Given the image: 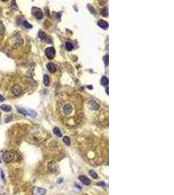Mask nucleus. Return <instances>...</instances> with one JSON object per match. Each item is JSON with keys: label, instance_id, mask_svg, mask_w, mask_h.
Returning <instances> with one entry per match:
<instances>
[{"label": "nucleus", "instance_id": "1", "mask_svg": "<svg viewBox=\"0 0 174 195\" xmlns=\"http://www.w3.org/2000/svg\"><path fill=\"white\" fill-rule=\"evenodd\" d=\"M14 157H15V154L11 151H6L3 153V156H2L3 161L7 163L11 162L14 159Z\"/></svg>", "mask_w": 174, "mask_h": 195}, {"label": "nucleus", "instance_id": "2", "mask_svg": "<svg viewBox=\"0 0 174 195\" xmlns=\"http://www.w3.org/2000/svg\"><path fill=\"white\" fill-rule=\"evenodd\" d=\"M31 12H32V14H33L36 19L41 20L43 18V13L40 8H37V7H33Z\"/></svg>", "mask_w": 174, "mask_h": 195}, {"label": "nucleus", "instance_id": "3", "mask_svg": "<svg viewBox=\"0 0 174 195\" xmlns=\"http://www.w3.org/2000/svg\"><path fill=\"white\" fill-rule=\"evenodd\" d=\"M12 93L15 96H19L21 94V92H22V89L18 84H15L11 88Z\"/></svg>", "mask_w": 174, "mask_h": 195}, {"label": "nucleus", "instance_id": "4", "mask_svg": "<svg viewBox=\"0 0 174 195\" xmlns=\"http://www.w3.org/2000/svg\"><path fill=\"white\" fill-rule=\"evenodd\" d=\"M45 53H46V55L50 59H52L54 57L55 54H56V51L54 50V48L53 47H49L48 48L46 49L45 50Z\"/></svg>", "mask_w": 174, "mask_h": 195}, {"label": "nucleus", "instance_id": "5", "mask_svg": "<svg viewBox=\"0 0 174 195\" xmlns=\"http://www.w3.org/2000/svg\"><path fill=\"white\" fill-rule=\"evenodd\" d=\"M48 170L52 173H56L58 172V166L55 161H50L48 163Z\"/></svg>", "mask_w": 174, "mask_h": 195}, {"label": "nucleus", "instance_id": "6", "mask_svg": "<svg viewBox=\"0 0 174 195\" xmlns=\"http://www.w3.org/2000/svg\"><path fill=\"white\" fill-rule=\"evenodd\" d=\"M46 193V190L40 187H35L33 189V195H44Z\"/></svg>", "mask_w": 174, "mask_h": 195}, {"label": "nucleus", "instance_id": "7", "mask_svg": "<svg viewBox=\"0 0 174 195\" xmlns=\"http://www.w3.org/2000/svg\"><path fill=\"white\" fill-rule=\"evenodd\" d=\"M73 111V107L70 103H66L63 107V112L65 114H70Z\"/></svg>", "mask_w": 174, "mask_h": 195}, {"label": "nucleus", "instance_id": "8", "mask_svg": "<svg viewBox=\"0 0 174 195\" xmlns=\"http://www.w3.org/2000/svg\"><path fill=\"white\" fill-rule=\"evenodd\" d=\"M79 178L80 179V181L83 183L85 185H89L90 183H91V181L90 179L87 176H80L79 177Z\"/></svg>", "mask_w": 174, "mask_h": 195}, {"label": "nucleus", "instance_id": "9", "mask_svg": "<svg viewBox=\"0 0 174 195\" xmlns=\"http://www.w3.org/2000/svg\"><path fill=\"white\" fill-rule=\"evenodd\" d=\"M98 25L100 27L104 29H106V28H108V24L106 22H105L104 20H99L98 22Z\"/></svg>", "mask_w": 174, "mask_h": 195}, {"label": "nucleus", "instance_id": "10", "mask_svg": "<svg viewBox=\"0 0 174 195\" xmlns=\"http://www.w3.org/2000/svg\"><path fill=\"white\" fill-rule=\"evenodd\" d=\"M47 68L50 70V72H54L56 70V65L53 64V63H52V62H49L47 64Z\"/></svg>", "mask_w": 174, "mask_h": 195}, {"label": "nucleus", "instance_id": "11", "mask_svg": "<svg viewBox=\"0 0 174 195\" xmlns=\"http://www.w3.org/2000/svg\"><path fill=\"white\" fill-rule=\"evenodd\" d=\"M89 103L90 108L91 109H93V110H97V109H98L99 105H98L97 103H96L95 101H91Z\"/></svg>", "mask_w": 174, "mask_h": 195}, {"label": "nucleus", "instance_id": "12", "mask_svg": "<svg viewBox=\"0 0 174 195\" xmlns=\"http://www.w3.org/2000/svg\"><path fill=\"white\" fill-rule=\"evenodd\" d=\"M1 109L5 112H8V111H11L12 108H11V107L10 105H5V104H3V105H2L1 106Z\"/></svg>", "mask_w": 174, "mask_h": 195}, {"label": "nucleus", "instance_id": "13", "mask_svg": "<svg viewBox=\"0 0 174 195\" xmlns=\"http://www.w3.org/2000/svg\"><path fill=\"white\" fill-rule=\"evenodd\" d=\"M53 131V133L55 134L56 135H57V136L61 137V136H62V133H61V130H60L58 128H57V127L54 128Z\"/></svg>", "mask_w": 174, "mask_h": 195}, {"label": "nucleus", "instance_id": "14", "mask_svg": "<svg viewBox=\"0 0 174 195\" xmlns=\"http://www.w3.org/2000/svg\"><path fill=\"white\" fill-rule=\"evenodd\" d=\"M44 84L46 86H48L50 85V78L48 75H44Z\"/></svg>", "mask_w": 174, "mask_h": 195}, {"label": "nucleus", "instance_id": "15", "mask_svg": "<svg viewBox=\"0 0 174 195\" xmlns=\"http://www.w3.org/2000/svg\"><path fill=\"white\" fill-rule=\"evenodd\" d=\"M17 110L20 113L24 114V116L28 115V111H26V109H24V108H21V107H17Z\"/></svg>", "mask_w": 174, "mask_h": 195}, {"label": "nucleus", "instance_id": "16", "mask_svg": "<svg viewBox=\"0 0 174 195\" xmlns=\"http://www.w3.org/2000/svg\"><path fill=\"white\" fill-rule=\"evenodd\" d=\"M89 174L94 179H97L98 178V175H97V172H95L94 170H91L89 171Z\"/></svg>", "mask_w": 174, "mask_h": 195}, {"label": "nucleus", "instance_id": "17", "mask_svg": "<svg viewBox=\"0 0 174 195\" xmlns=\"http://www.w3.org/2000/svg\"><path fill=\"white\" fill-rule=\"evenodd\" d=\"M101 83L102 85H103V86H105V85H108V78H106V77H102L101 79Z\"/></svg>", "mask_w": 174, "mask_h": 195}, {"label": "nucleus", "instance_id": "18", "mask_svg": "<svg viewBox=\"0 0 174 195\" xmlns=\"http://www.w3.org/2000/svg\"><path fill=\"white\" fill-rule=\"evenodd\" d=\"M5 29L4 25L2 22H0V35H3V34L5 33Z\"/></svg>", "mask_w": 174, "mask_h": 195}, {"label": "nucleus", "instance_id": "19", "mask_svg": "<svg viewBox=\"0 0 174 195\" xmlns=\"http://www.w3.org/2000/svg\"><path fill=\"white\" fill-rule=\"evenodd\" d=\"M46 33H45L44 31H40L39 32V37L41 40H45L46 39Z\"/></svg>", "mask_w": 174, "mask_h": 195}, {"label": "nucleus", "instance_id": "20", "mask_svg": "<svg viewBox=\"0 0 174 195\" xmlns=\"http://www.w3.org/2000/svg\"><path fill=\"white\" fill-rule=\"evenodd\" d=\"M65 46H66V48H67V50L68 51L72 50L73 49V47H74L73 44H72V43H70V42H68L66 43Z\"/></svg>", "mask_w": 174, "mask_h": 195}, {"label": "nucleus", "instance_id": "21", "mask_svg": "<svg viewBox=\"0 0 174 195\" xmlns=\"http://www.w3.org/2000/svg\"><path fill=\"white\" fill-rule=\"evenodd\" d=\"M23 25L24 26V27H25L26 29H31L33 27V25L30 24L27 21H24L23 22Z\"/></svg>", "mask_w": 174, "mask_h": 195}, {"label": "nucleus", "instance_id": "22", "mask_svg": "<svg viewBox=\"0 0 174 195\" xmlns=\"http://www.w3.org/2000/svg\"><path fill=\"white\" fill-rule=\"evenodd\" d=\"M63 142H65V144L67 145V146H70V140L69 136H65L63 137Z\"/></svg>", "mask_w": 174, "mask_h": 195}, {"label": "nucleus", "instance_id": "23", "mask_svg": "<svg viewBox=\"0 0 174 195\" xmlns=\"http://www.w3.org/2000/svg\"><path fill=\"white\" fill-rule=\"evenodd\" d=\"M29 112H28V115H29L30 117H35L36 116V113L35 111H33L29 110Z\"/></svg>", "mask_w": 174, "mask_h": 195}, {"label": "nucleus", "instance_id": "24", "mask_svg": "<svg viewBox=\"0 0 174 195\" xmlns=\"http://www.w3.org/2000/svg\"><path fill=\"white\" fill-rule=\"evenodd\" d=\"M101 14L103 16H108V11H107L106 8H104V9H103V10L102 11Z\"/></svg>", "mask_w": 174, "mask_h": 195}, {"label": "nucleus", "instance_id": "25", "mask_svg": "<svg viewBox=\"0 0 174 195\" xmlns=\"http://www.w3.org/2000/svg\"><path fill=\"white\" fill-rule=\"evenodd\" d=\"M104 63H105V65L106 66H108V55H106L104 57Z\"/></svg>", "mask_w": 174, "mask_h": 195}, {"label": "nucleus", "instance_id": "26", "mask_svg": "<svg viewBox=\"0 0 174 195\" xmlns=\"http://www.w3.org/2000/svg\"><path fill=\"white\" fill-rule=\"evenodd\" d=\"M97 185H98V186H102V187H104V186H106V184H105V183H104V182H102V181H100V182H98V183H97Z\"/></svg>", "mask_w": 174, "mask_h": 195}, {"label": "nucleus", "instance_id": "27", "mask_svg": "<svg viewBox=\"0 0 174 195\" xmlns=\"http://www.w3.org/2000/svg\"><path fill=\"white\" fill-rule=\"evenodd\" d=\"M12 8H14V9H16V10H17V9H18V7L16 6V3H12Z\"/></svg>", "mask_w": 174, "mask_h": 195}, {"label": "nucleus", "instance_id": "28", "mask_svg": "<svg viewBox=\"0 0 174 195\" xmlns=\"http://www.w3.org/2000/svg\"><path fill=\"white\" fill-rule=\"evenodd\" d=\"M0 172H1V178L3 179V180H4V179H5V177H4V174H3V170H0Z\"/></svg>", "mask_w": 174, "mask_h": 195}, {"label": "nucleus", "instance_id": "29", "mask_svg": "<svg viewBox=\"0 0 174 195\" xmlns=\"http://www.w3.org/2000/svg\"><path fill=\"white\" fill-rule=\"evenodd\" d=\"M4 100H5V98L2 95L0 94V101H3Z\"/></svg>", "mask_w": 174, "mask_h": 195}, {"label": "nucleus", "instance_id": "30", "mask_svg": "<svg viewBox=\"0 0 174 195\" xmlns=\"http://www.w3.org/2000/svg\"><path fill=\"white\" fill-rule=\"evenodd\" d=\"M107 94H108V87H107Z\"/></svg>", "mask_w": 174, "mask_h": 195}, {"label": "nucleus", "instance_id": "31", "mask_svg": "<svg viewBox=\"0 0 174 195\" xmlns=\"http://www.w3.org/2000/svg\"><path fill=\"white\" fill-rule=\"evenodd\" d=\"M1 162V157H0V163Z\"/></svg>", "mask_w": 174, "mask_h": 195}, {"label": "nucleus", "instance_id": "32", "mask_svg": "<svg viewBox=\"0 0 174 195\" xmlns=\"http://www.w3.org/2000/svg\"><path fill=\"white\" fill-rule=\"evenodd\" d=\"M0 116H1V113H0Z\"/></svg>", "mask_w": 174, "mask_h": 195}]
</instances>
